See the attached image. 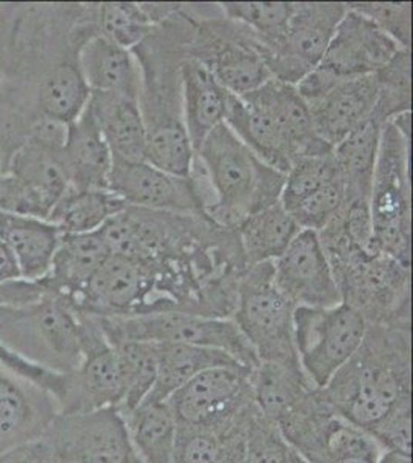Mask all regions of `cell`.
I'll return each instance as SVG.
<instances>
[{"mask_svg":"<svg viewBox=\"0 0 413 463\" xmlns=\"http://www.w3.org/2000/svg\"><path fill=\"white\" fill-rule=\"evenodd\" d=\"M194 28L196 22L181 4L131 50L141 70L139 107L146 132L145 161L178 176H189L194 155L183 126L181 80Z\"/></svg>","mask_w":413,"mask_h":463,"instance_id":"obj_1","label":"cell"},{"mask_svg":"<svg viewBox=\"0 0 413 463\" xmlns=\"http://www.w3.org/2000/svg\"><path fill=\"white\" fill-rule=\"evenodd\" d=\"M318 394L336 414L371 432L412 399V325H369L356 353Z\"/></svg>","mask_w":413,"mask_h":463,"instance_id":"obj_2","label":"cell"},{"mask_svg":"<svg viewBox=\"0 0 413 463\" xmlns=\"http://www.w3.org/2000/svg\"><path fill=\"white\" fill-rule=\"evenodd\" d=\"M194 155L204 165L215 196L207 218L218 226L236 229L281 200L286 175L258 158L224 122L210 132Z\"/></svg>","mask_w":413,"mask_h":463,"instance_id":"obj_3","label":"cell"},{"mask_svg":"<svg viewBox=\"0 0 413 463\" xmlns=\"http://www.w3.org/2000/svg\"><path fill=\"white\" fill-rule=\"evenodd\" d=\"M412 111L382 127L369 211L378 249L399 263H412Z\"/></svg>","mask_w":413,"mask_h":463,"instance_id":"obj_4","label":"cell"},{"mask_svg":"<svg viewBox=\"0 0 413 463\" xmlns=\"http://www.w3.org/2000/svg\"><path fill=\"white\" fill-rule=\"evenodd\" d=\"M185 10L196 22L189 58L222 89L242 96L272 80L266 47L250 28L225 17L220 4H185Z\"/></svg>","mask_w":413,"mask_h":463,"instance_id":"obj_5","label":"cell"},{"mask_svg":"<svg viewBox=\"0 0 413 463\" xmlns=\"http://www.w3.org/2000/svg\"><path fill=\"white\" fill-rule=\"evenodd\" d=\"M0 345L56 373H73L82 362L78 314L58 294L0 306Z\"/></svg>","mask_w":413,"mask_h":463,"instance_id":"obj_6","label":"cell"},{"mask_svg":"<svg viewBox=\"0 0 413 463\" xmlns=\"http://www.w3.org/2000/svg\"><path fill=\"white\" fill-rule=\"evenodd\" d=\"M341 301L367 325H412L410 266L382 252L353 250L329 260Z\"/></svg>","mask_w":413,"mask_h":463,"instance_id":"obj_7","label":"cell"},{"mask_svg":"<svg viewBox=\"0 0 413 463\" xmlns=\"http://www.w3.org/2000/svg\"><path fill=\"white\" fill-rule=\"evenodd\" d=\"M293 312L295 305L275 285L273 261L247 269L231 320L250 343L259 364L303 371L295 346Z\"/></svg>","mask_w":413,"mask_h":463,"instance_id":"obj_8","label":"cell"},{"mask_svg":"<svg viewBox=\"0 0 413 463\" xmlns=\"http://www.w3.org/2000/svg\"><path fill=\"white\" fill-rule=\"evenodd\" d=\"M98 320L110 345L122 342L181 343L220 349L249 369H255L259 364L250 343L231 318H213L190 312H159Z\"/></svg>","mask_w":413,"mask_h":463,"instance_id":"obj_9","label":"cell"},{"mask_svg":"<svg viewBox=\"0 0 413 463\" xmlns=\"http://www.w3.org/2000/svg\"><path fill=\"white\" fill-rule=\"evenodd\" d=\"M277 428L305 463H377L384 451L369 432L336 414L318 390L277 421Z\"/></svg>","mask_w":413,"mask_h":463,"instance_id":"obj_10","label":"cell"},{"mask_svg":"<svg viewBox=\"0 0 413 463\" xmlns=\"http://www.w3.org/2000/svg\"><path fill=\"white\" fill-rule=\"evenodd\" d=\"M367 326L364 317L345 303L332 307H295V346L301 369L314 388H324L356 353Z\"/></svg>","mask_w":413,"mask_h":463,"instance_id":"obj_11","label":"cell"},{"mask_svg":"<svg viewBox=\"0 0 413 463\" xmlns=\"http://www.w3.org/2000/svg\"><path fill=\"white\" fill-rule=\"evenodd\" d=\"M42 439L56 463H144L117 408L59 414Z\"/></svg>","mask_w":413,"mask_h":463,"instance_id":"obj_12","label":"cell"},{"mask_svg":"<svg viewBox=\"0 0 413 463\" xmlns=\"http://www.w3.org/2000/svg\"><path fill=\"white\" fill-rule=\"evenodd\" d=\"M251 369L220 366L207 369L168 399L178 425L215 428L239 419L255 405Z\"/></svg>","mask_w":413,"mask_h":463,"instance_id":"obj_13","label":"cell"},{"mask_svg":"<svg viewBox=\"0 0 413 463\" xmlns=\"http://www.w3.org/2000/svg\"><path fill=\"white\" fill-rule=\"evenodd\" d=\"M70 306L76 312L98 318L159 312L152 270L144 261L121 255H108Z\"/></svg>","mask_w":413,"mask_h":463,"instance_id":"obj_14","label":"cell"},{"mask_svg":"<svg viewBox=\"0 0 413 463\" xmlns=\"http://www.w3.org/2000/svg\"><path fill=\"white\" fill-rule=\"evenodd\" d=\"M345 11L343 2H293L283 43L268 59L272 78L296 85L316 69Z\"/></svg>","mask_w":413,"mask_h":463,"instance_id":"obj_15","label":"cell"},{"mask_svg":"<svg viewBox=\"0 0 413 463\" xmlns=\"http://www.w3.org/2000/svg\"><path fill=\"white\" fill-rule=\"evenodd\" d=\"M76 314L80 323L82 362L70 374L69 397L61 414L119 408L126 388L115 347L105 337L98 317Z\"/></svg>","mask_w":413,"mask_h":463,"instance_id":"obj_16","label":"cell"},{"mask_svg":"<svg viewBox=\"0 0 413 463\" xmlns=\"http://www.w3.org/2000/svg\"><path fill=\"white\" fill-rule=\"evenodd\" d=\"M273 275L277 289L295 307H332L343 303L329 260L314 231H299L286 252L273 261Z\"/></svg>","mask_w":413,"mask_h":463,"instance_id":"obj_17","label":"cell"},{"mask_svg":"<svg viewBox=\"0 0 413 463\" xmlns=\"http://www.w3.org/2000/svg\"><path fill=\"white\" fill-rule=\"evenodd\" d=\"M399 50L403 47H399L392 37L347 5L344 17L318 63V69L324 70L336 80L371 76L390 62Z\"/></svg>","mask_w":413,"mask_h":463,"instance_id":"obj_18","label":"cell"},{"mask_svg":"<svg viewBox=\"0 0 413 463\" xmlns=\"http://www.w3.org/2000/svg\"><path fill=\"white\" fill-rule=\"evenodd\" d=\"M67 126L58 122H37L14 153L10 174L26 185L50 215L61 196L69 190L70 179L63 159Z\"/></svg>","mask_w":413,"mask_h":463,"instance_id":"obj_19","label":"cell"},{"mask_svg":"<svg viewBox=\"0 0 413 463\" xmlns=\"http://www.w3.org/2000/svg\"><path fill=\"white\" fill-rule=\"evenodd\" d=\"M59 414L47 391L0 364V454L41 440Z\"/></svg>","mask_w":413,"mask_h":463,"instance_id":"obj_20","label":"cell"},{"mask_svg":"<svg viewBox=\"0 0 413 463\" xmlns=\"http://www.w3.org/2000/svg\"><path fill=\"white\" fill-rule=\"evenodd\" d=\"M108 190L137 209L202 215L187 176L168 174L146 161L113 163Z\"/></svg>","mask_w":413,"mask_h":463,"instance_id":"obj_21","label":"cell"},{"mask_svg":"<svg viewBox=\"0 0 413 463\" xmlns=\"http://www.w3.org/2000/svg\"><path fill=\"white\" fill-rule=\"evenodd\" d=\"M239 98L273 122L277 132L286 139L293 161L299 156L324 155L333 150L314 133L309 107L299 95L296 85L286 84L272 78Z\"/></svg>","mask_w":413,"mask_h":463,"instance_id":"obj_22","label":"cell"},{"mask_svg":"<svg viewBox=\"0 0 413 463\" xmlns=\"http://www.w3.org/2000/svg\"><path fill=\"white\" fill-rule=\"evenodd\" d=\"M378 99L375 74L336 82L324 95L305 102L309 107L314 133L330 147L349 137L371 118Z\"/></svg>","mask_w":413,"mask_h":463,"instance_id":"obj_23","label":"cell"},{"mask_svg":"<svg viewBox=\"0 0 413 463\" xmlns=\"http://www.w3.org/2000/svg\"><path fill=\"white\" fill-rule=\"evenodd\" d=\"M63 159L70 187L108 190L113 158L89 104L67 126Z\"/></svg>","mask_w":413,"mask_h":463,"instance_id":"obj_24","label":"cell"},{"mask_svg":"<svg viewBox=\"0 0 413 463\" xmlns=\"http://www.w3.org/2000/svg\"><path fill=\"white\" fill-rule=\"evenodd\" d=\"M79 67L89 93L139 100L141 70L130 50L96 33L79 52Z\"/></svg>","mask_w":413,"mask_h":463,"instance_id":"obj_25","label":"cell"},{"mask_svg":"<svg viewBox=\"0 0 413 463\" xmlns=\"http://www.w3.org/2000/svg\"><path fill=\"white\" fill-rule=\"evenodd\" d=\"M89 104L110 147L113 163H144L146 132L139 100L124 96L89 93Z\"/></svg>","mask_w":413,"mask_h":463,"instance_id":"obj_26","label":"cell"},{"mask_svg":"<svg viewBox=\"0 0 413 463\" xmlns=\"http://www.w3.org/2000/svg\"><path fill=\"white\" fill-rule=\"evenodd\" d=\"M110 255L99 231L62 233L48 272V285L71 305Z\"/></svg>","mask_w":413,"mask_h":463,"instance_id":"obj_27","label":"cell"},{"mask_svg":"<svg viewBox=\"0 0 413 463\" xmlns=\"http://www.w3.org/2000/svg\"><path fill=\"white\" fill-rule=\"evenodd\" d=\"M183 126L193 153L227 115L229 91L198 61L185 59L181 67Z\"/></svg>","mask_w":413,"mask_h":463,"instance_id":"obj_28","label":"cell"},{"mask_svg":"<svg viewBox=\"0 0 413 463\" xmlns=\"http://www.w3.org/2000/svg\"><path fill=\"white\" fill-rule=\"evenodd\" d=\"M62 233L52 222L0 212V241L14 257L21 279L47 277Z\"/></svg>","mask_w":413,"mask_h":463,"instance_id":"obj_29","label":"cell"},{"mask_svg":"<svg viewBox=\"0 0 413 463\" xmlns=\"http://www.w3.org/2000/svg\"><path fill=\"white\" fill-rule=\"evenodd\" d=\"M255 406L222 427L178 425L173 463H242L247 423Z\"/></svg>","mask_w":413,"mask_h":463,"instance_id":"obj_30","label":"cell"},{"mask_svg":"<svg viewBox=\"0 0 413 463\" xmlns=\"http://www.w3.org/2000/svg\"><path fill=\"white\" fill-rule=\"evenodd\" d=\"M156 384L144 402L168 401L179 388H183V384L189 383L190 380L207 369L242 366L238 360L220 349L181 343H156Z\"/></svg>","mask_w":413,"mask_h":463,"instance_id":"obj_31","label":"cell"},{"mask_svg":"<svg viewBox=\"0 0 413 463\" xmlns=\"http://www.w3.org/2000/svg\"><path fill=\"white\" fill-rule=\"evenodd\" d=\"M384 122L371 115L335 148L345 201H369Z\"/></svg>","mask_w":413,"mask_h":463,"instance_id":"obj_32","label":"cell"},{"mask_svg":"<svg viewBox=\"0 0 413 463\" xmlns=\"http://www.w3.org/2000/svg\"><path fill=\"white\" fill-rule=\"evenodd\" d=\"M224 124L258 158L277 172L287 174L292 165V153L283 135L277 132L268 116L247 104L239 96L229 93Z\"/></svg>","mask_w":413,"mask_h":463,"instance_id":"obj_33","label":"cell"},{"mask_svg":"<svg viewBox=\"0 0 413 463\" xmlns=\"http://www.w3.org/2000/svg\"><path fill=\"white\" fill-rule=\"evenodd\" d=\"M131 445L144 463H173L178 421L165 402H144L121 414Z\"/></svg>","mask_w":413,"mask_h":463,"instance_id":"obj_34","label":"cell"},{"mask_svg":"<svg viewBox=\"0 0 413 463\" xmlns=\"http://www.w3.org/2000/svg\"><path fill=\"white\" fill-rule=\"evenodd\" d=\"M250 383L258 410L277 425L316 390L303 371L275 364H259L251 369Z\"/></svg>","mask_w":413,"mask_h":463,"instance_id":"obj_35","label":"cell"},{"mask_svg":"<svg viewBox=\"0 0 413 463\" xmlns=\"http://www.w3.org/2000/svg\"><path fill=\"white\" fill-rule=\"evenodd\" d=\"M236 231L247 264L253 266L279 259L301 227L279 201L246 218Z\"/></svg>","mask_w":413,"mask_h":463,"instance_id":"obj_36","label":"cell"},{"mask_svg":"<svg viewBox=\"0 0 413 463\" xmlns=\"http://www.w3.org/2000/svg\"><path fill=\"white\" fill-rule=\"evenodd\" d=\"M126 207V201L111 190L69 187L52 207L47 222L58 227L61 233H91Z\"/></svg>","mask_w":413,"mask_h":463,"instance_id":"obj_37","label":"cell"},{"mask_svg":"<svg viewBox=\"0 0 413 463\" xmlns=\"http://www.w3.org/2000/svg\"><path fill=\"white\" fill-rule=\"evenodd\" d=\"M115 347L126 395L117 408L121 414L130 412L150 395L157 379L156 343L122 342Z\"/></svg>","mask_w":413,"mask_h":463,"instance_id":"obj_38","label":"cell"},{"mask_svg":"<svg viewBox=\"0 0 413 463\" xmlns=\"http://www.w3.org/2000/svg\"><path fill=\"white\" fill-rule=\"evenodd\" d=\"M225 17L255 33L266 47L268 59L283 43L292 14L293 2H220Z\"/></svg>","mask_w":413,"mask_h":463,"instance_id":"obj_39","label":"cell"},{"mask_svg":"<svg viewBox=\"0 0 413 463\" xmlns=\"http://www.w3.org/2000/svg\"><path fill=\"white\" fill-rule=\"evenodd\" d=\"M378 99L371 115L380 121L412 111V52L399 50L377 74Z\"/></svg>","mask_w":413,"mask_h":463,"instance_id":"obj_40","label":"cell"},{"mask_svg":"<svg viewBox=\"0 0 413 463\" xmlns=\"http://www.w3.org/2000/svg\"><path fill=\"white\" fill-rule=\"evenodd\" d=\"M156 24L144 4L100 2L98 4V33L119 47L133 50L145 39Z\"/></svg>","mask_w":413,"mask_h":463,"instance_id":"obj_41","label":"cell"},{"mask_svg":"<svg viewBox=\"0 0 413 463\" xmlns=\"http://www.w3.org/2000/svg\"><path fill=\"white\" fill-rule=\"evenodd\" d=\"M336 176H340V170L333 150L324 155L299 156L293 161L286 174V183L279 201L286 211H290L293 205L298 204L299 201Z\"/></svg>","mask_w":413,"mask_h":463,"instance_id":"obj_42","label":"cell"},{"mask_svg":"<svg viewBox=\"0 0 413 463\" xmlns=\"http://www.w3.org/2000/svg\"><path fill=\"white\" fill-rule=\"evenodd\" d=\"M242 463H293L292 448L277 423L268 420L258 406L247 423Z\"/></svg>","mask_w":413,"mask_h":463,"instance_id":"obj_43","label":"cell"},{"mask_svg":"<svg viewBox=\"0 0 413 463\" xmlns=\"http://www.w3.org/2000/svg\"><path fill=\"white\" fill-rule=\"evenodd\" d=\"M344 203V185L341 176H336L299 201L298 204L293 205L287 212L301 229L319 232L335 218Z\"/></svg>","mask_w":413,"mask_h":463,"instance_id":"obj_44","label":"cell"},{"mask_svg":"<svg viewBox=\"0 0 413 463\" xmlns=\"http://www.w3.org/2000/svg\"><path fill=\"white\" fill-rule=\"evenodd\" d=\"M352 10L371 19L399 47L412 45V2H351Z\"/></svg>","mask_w":413,"mask_h":463,"instance_id":"obj_45","label":"cell"},{"mask_svg":"<svg viewBox=\"0 0 413 463\" xmlns=\"http://www.w3.org/2000/svg\"><path fill=\"white\" fill-rule=\"evenodd\" d=\"M369 434L382 449L412 456V399L395 406Z\"/></svg>","mask_w":413,"mask_h":463,"instance_id":"obj_46","label":"cell"},{"mask_svg":"<svg viewBox=\"0 0 413 463\" xmlns=\"http://www.w3.org/2000/svg\"><path fill=\"white\" fill-rule=\"evenodd\" d=\"M36 124L0 102V178L10 174L11 161Z\"/></svg>","mask_w":413,"mask_h":463,"instance_id":"obj_47","label":"cell"},{"mask_svg":"<svg viewBox=\"0 0 413 463\" xmlns=\"http://www.w3.org/2000/svg\"><path fill=\"white\" fill-rule=\"evenodd\" d=\"M0 212L8 215L33 216L47 220L42 205L14 175L0 178Z\"/></svg>","mask_w":413,"mask_h":463,"instance_id":"obj_48","label":"cell"},{"mask_svg":"<svg viewBox=\"0 0 413 463\" xmlns=\"http://www.w3.org/2000/svg\"><path fill=\"white\" fill-rule=\"evenodd\" d=\"M0 463H56L47 442L41 439L0 454Z\"/></svg>","mask_w":413,"mask_h":463,"instance_id":"obj_49","label":"cell"},{"mask_svg":"<svg viewBox=\"0 0 413 463\" xmlns=\"http://www.w3.org/2000/svg\"><path fill=\"white\" fill-rule=\"evenodd\" d=\"M377 463H412V456L392 451V449H384Z\"/></svg>","mask_w":413,"mask_h":463,"instance_id":"obj_50","label":"cell"},{"mask_svg":"<svg viewBox=\"0 0 413 463\" xmlns=\"http://www.w3.org/2000/svg\"><path fill=\"white\" fill-rule=\"evenodd\" d=\"M293 451V449H292ZM293 463H305L304 462L303 458H299L298 454L295 453L293 451Z\"/></svg>","mask_w":413,"mask_h":463,"instance_id":"obj_51","label":"cell"}]
</instances>
